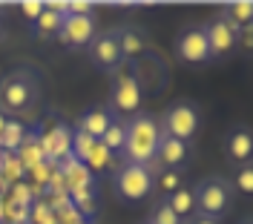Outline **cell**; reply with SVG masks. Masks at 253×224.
<instances>
[{"label": "cell", "mask_w": 253, "mask_h": 224, "mask_svg": "<svg viewBox=\"0 0 253 224\" xmlns=\"http://www.w3.org/2000/svg\"><path fill=\"white\" fill-rule=\"evenodd\" d=\"M207 32V46H210V58H227L233 49H236L239 43V35H242V29H236L230 20H224V17H219V20H213L210 26H205Z\"/></svg>", "instance_id": "9"}, {"label": "cell", "mask_w": 253, "mask_h": 224, "mask_svg": "<svg viewBox=\"0 0 253 224\" xmlns=\"http://www.w3.org/2000/svg\"><path fill=\"white\" fill-rule=\"evenodd\" d=\"M224 152H227V158L233 161L236 167L253 161V129L233 127L227 132V138H224Z\"/></svg>", "instance_id": "12"}, {"label": "cell", "mask_w": 253, "mask_h": 224, "mask_svg": "<svg viewBox=\"0 0 253 224\" xmlns=\"http://www.w3.org/2000/svg\"><path fill=\"white\" fill-rule=\"evenodd\" d=\"M124 141H126V118H118V115H115V121H112L110 127H107V132L101 135V144L115 155V152H124Z\"/></svg>", "instance_id": "19"}, {"label": "cell", "mask_w": 253, "mask_h": 224, "mask_svg": "<svg viewBox=\"0 0 253 224\" xmlns=\"http://www.w3.org/2000/svg\"><path fill=\"white\" fill-rule=\"evenodd\" d=\"M115 35H118V46H121V55L124 58H138L144 49H147V40H144V35L135 26H118Z\"/></svg>", "instance_id": "15"}, {"label": "cell", "mask_w": 253, "mask_h": 224, "mask_svg": "<svg viewBox=\"0 0 253 224\" xmlns=\"http://www.w3.org/2000/svg\"><path fill=\"white\" fill-rule=\"evenodd\" d=\"M81 224H89V222H81Z\"/></svg>", "instance_id": "33"}, {"label": "cell", "mask_w": 253, "mask_h": 224, "mask_svg": "<svg viewBox=\"0 0 253 224\" xmlns=\"http://www.w3.org/2000/svg\"><path fill=\"white\" fill-rule=\"evenodd\" d=\"M193 224H219V222H216V219H207V216H196Z\"/></svg>", "instance_id": "29"}, {"label": "cell", "mask_w": 253, "mask_h": 224, "mask_svg": "<svg viewBox=\"0 0 253 224\" xmlns=\"http://www.w3.org/2000/svg\"><path fill=\"white\" fill-rule=\"evenodd\" d=\"M147 224H184V222H181V219L175 216L173 210H170L167 204H164V201H161V204L153 210V216H150V222H147Z\"/></svg>", "instance_id": "25"}, {"label": "cell", "mask_w": 253, "mask_h": 224, "mask_svg": "<svg viewBox=\"0 0 253 224\" xmlns=\"http://www.w3.org/2000/svg\"><path fill=\"white\" fill-rule=\"evenodd\" d=\"M184 158H187V144L178 138H170V135H161L156 152L158 170H178V164H184Z\"/></svg>", "instance_id": "13"}, {"label": "cell", "mask_w": 253, "mask_h": 224, "mask_svg": "<svg viewBox=\"0 0 253 224\" xmlns=\"http://www.w3.org/2000/svg\"><path fill=\"white\" fill-rule=\"evenodd\" d=\"M224 20H230L236 29H245V26H253V3H233L221 12Z\"/></svg>", "instance_id": "20"}, {"label": "cell", "mask_w": 253, "mask_h": 224, "mask_svg": "<svg viewBox=\"0 0 253 224\" xmlns=\"http://www.w3.org/2000/svg\"><path fill=\"white\" fill-rule=\"evenodd\" d=\"M98 144L92 135H86L84 129H72V158L81 161V164H86L89 158V152H92V147Z\"/></svg>", "instance_id": "21"}, {"label": "cell", "mask_w": 253, "mask_h": 224, "mask_svg": "<svg viewBox=\"0 0 253 224\" xmlns=\"http://www.w3.org/2000/svg\"><path fill=\"white\" fill-rule=\"evenodd\" d=\"M153 181H156V187L164 190V195H170L181 187V173L178 170H158V176H153Z\"/></svg>", "instance_id": "24"}, {"label": "cell", "mask_w": 253, "mask_h": 224, "mask_svg": "<svg viewBox=\"0 0 253 224\" xmlns=\"http://www.w3.org/2000/svg\"><path fill=\"white\" fill-rule=\"evenodd\" d=\"M112 121H115V112L112 110H107V107H92V110H86L81 115L78 129H84L86 135H92L95 141H101V135L107 132V127H110Z\"/></svg>", "instance_id": "14"}, {"label": "cell", "mask_w": 253, "mask_h": 224, "mask_svg": "<svg viewBox=\"0 0 253 224\" xmlns=\"http://www.w3.org/2000/svg\"><path fill=\"white\" fill-rule=\"evenodd\" d=\"M199 121L202 118H199V110L193 104H173V107H167L164 118L158 124H161V135H170V138H178L187 144L199 132Z\"/></svg>", "instance_id": "5"}, {"label": "cell", "mask_w": 253, "mask_h": 224, "mask_svg": "<svg viewBox=\"0 0 253 224\" xmlns=\"http://www.w3.org/2000/svg\"><path fill=\"white\" fill-rule=\"evenodd\" d=\"M61 26H63V15H58V12L46 3L43 15L32 23V32H35V37H55V35L61 32Z\"/></svg>", "instance_id": "18"}, {"label": "cell", "mask_w": 253, "mask_h": 224, "mask_svg": "<svg viewBox=\"0 0 253 224\" xmlns=\"http://www.w3.org/2000/svg\"><path fill=\"white\" fill-rule=\"evenodd\" d=\"M0 170H3L6 176L12 178V181H17V178H20L23 173H26V170H23V164H20V158H17V155H6V161H3V167H0Z\"/></svg>", "instance_id": "26"}, {"label": "cell", "mask_w": 253, "mask_h": 224, "mask_svg": "<svg viewBox=\"0 0 253 224\" xmlns=\"http://www.w3.org/2000/svg\"><path fill=\"white\" fill-rule=\"evenodd\" d=\"M233 190H239L242 195H253V161L236 167V176H233Z\"/></svg>", "instance_id": "23"}, {"label": "cell", "mask_w": 253, "mask_h": 224, "mask_svg": "<svg viewBox=\"0 0 253 224\" xmlns=\"http://www.w3.org/2000/svg\"><path fill=\"white\" fill-rule=\"evenodd\" d=\"M175 55L184 64H205V61H210V46H207L205 26H190V29H184V32L178 35Z\"/></svg>", "instance_id": "7"}, {"label": "cell", "mask_w": 253, "mask_h": 224, "mask_svg": "<svg viewBox=\"0 0 253 224\" xmlns=\"http://www.w3.org/2000/svg\"><path fill=\"white\" fill-rule=\"evenodd\" d=\"M38 101V80L29 69H17L0 78V110L20 112Z\"/></svg>", "instance_id": "3"}, {"label": "cell", "mask_w": 253, "mask_h": 224, "mask_svg": "<svg viewBox=\"0 0 253 224\" xmlns=\"http://www.w3.org/2000/svg\"><path fill=\"white\" fill-rule=\"evenodd\" d=\"M141 104V86L135 75L129 69H115V78H112V112L115 115H129V112L138 110Z\"/></svg>", "instance_id": "6"}, {"label": "cell", "mask_w": 253, "mask_h": 224, "mask_svg": "<svg viewBox=\"0 0 253 224\" xmlns=\"http://www.w3.org/2000/svg\"><path fill=\"white\" fill-rule=\"evenodd\" d=\"M43 9H46V3H20V15L26 20H32V23L43 15Z\"/></svg>", "instance_id": "28"}, {"label": "cell", "mask_w": 253, "mask_h": 224, "mask_svg": "<svg viewBox=\"0 0 253 224\" xmlns=\"http://www.w3.org/2000/svg\"><path fill=\"white\" fill-rule=\"evenodd\" d=\"M23 141H26V127L20 121H15V118H9L3 132H0V149L9 152V155H15L17 149L23 147Z\"/></svg>", "instance_id": "16"}, {"label": "cell", "mask_w": 253, "mask_h": 224, "mask_svg": "<svg viewBox=\"0 0 253 224\" xmlns=\"http://www.w3.org/2000/svg\"><path fill=\"white\" fill-rule=\"evenodd\" d=\"M110 164H112V152L101 144V141H98V144L92 147V152H89V158H86V164H84V167H86L89 173H101V170H107Z\"/></svg>", "instance_id": "22"}, {"label": "cell", "mask_w": 253, "mask_h": 224, "mask_svg": "<svg viewBox=\"0 0 253 224\" xmlns=\"http://www.w3.org/2000/svg\"><path fill=\"white\" fill-rule=\"evenodd\" d=\"M164 204L184 222L187 216H193V210H196V198H193V190H190V187H178L175 192L164 195Z\"/></svg>", "instance_id": "17"}, {"label": "cell", "mask_w": 253, "mask_h": 224, "mask_svg": "<svg viewBox=\"0 0 253 224\" xmlns=\"http://www.w3.org/2000/svg\"><path fill=\"white\" fill-rule=\"evenodd\" d=\"M41 147H43V158L55 167L72 155V129L66 124H55L46 135L41 138Z\"/></svg>", "instance_id": "11"}, {"label": "cell", "mask_w": 253, "mask_h": 224, "mask_svg": "<svg viewBox=\"0 0 253 224\" xmlns=\"http://www.w3.org/2000/svg\"><path fill=\"white\" fill-rule=\"evenodd\" d=\"M156 187L153 181V170L150 167H141V164H121L115 170V190L124 201H141L147 198Z\"/></svg>", "instance_id": "4"}, {"label": "cell", "mask_w": 253, "mask_h": 224, "mask_svg": "<svg viewBox=\"0 0 253 224\" xmlns=\"http://www.w3.org/2000/svg\"><path fill=\"white\" fill-rule=\"evenodd\" d=\"M6 121H9V118H6V112L0 110V132H3V127H6Z\"/></svg>", "instance_id": "30"}, {"label": "cell", "mask_w": 253, "mask_h": 224, "mask_svg": "<svg viewBox=\"0 0 253 224\" xmlns=\"http://www.w3.org/2000/svg\"><path fill=\"white\" fill-rule=\"evenodd\" d=\"M242 224H253V219H245V222H242Z\"/></svg>", "instance_id": "32"}, {"label": "cell", "mask_w": 253, "mask_h": 224, "mask_svg": "<svg viewBox=\"0 0 253 224\" xmlns=\"http://www.w3.org/2000/svg\"><path fill=\"white\" fill-rule=\"evenodd\" d=\"M161 141V124L156 115L141 112L135 118H126V141H124V155L129 164H141L150 167L156 176V152Z\"/></svg>", "instance_id": "1"}, {"label": "cell", "mask_w": 253, "mask_h": 224, "mask_svg": "<svg viewBox=\"0 0 253 224\" xmlns=\"http://www.w3.org/2000/svg\"><path fill=\"white\" fill-rule=\"evenodd\" d=\"M6 35V23H3V12H0V37Z\"/></svg>", "instance_id": "31"}, {"label": "cell", "mask_w": 253, "mask_h": 224, "mask_svg": "<svg viewBox=\"0 0 253 224\" xmlns=\"http://www.w3.org/2000/svg\"><path fill=\"white\" fill-rule=\"evenodd\" d=\"M35 222L38 224H58L55 210H49L46 204H35Z\"/></svg>", "instance_id": "27"}, {"label": "cell", "mask_w": 253, "mask_h": 224, "mask_svg": "<svg viewBox=\"0 0 253 224\" xmlns=\"http://www.w3.org/2000/svg\"><path fill=\"white\" fill-rule=\"evenodd\" d=\"M193 198H196V216H207V219H216L219 222L221 216L230 210L233 184L221 176H210V178L196 184Z\"/></svg>", "instance_id": "2"}, {"label": "cell", "mask_w": 253, "mask_h": 224, "mask_svg": "<svg viewBox=\"0 0 253 224\" xmlns=\"http://www.w3.org/2000/svg\"><path fill=\"white\" fill-rule=\"evenodd\" d=\"M58 37L66 46H75V49L89 46L95 40V17L92 15H66Z\"/></svg>", "instance_id": "10"}, {"label": "cell", "mask_w": 253, "mask_h": 224, "mask_svg": "<svg viewBox=\"0 0 253 224\" xmlns=\"http://www.w3.org/2000/svg\"><path fill=\"white\" fill-rule=\"evenodd\" d=\"M89 58H92V64L98 66V69H107V72H112V69L121 66L124 55H121V46H118L115 29L95 35V40L89 43Z\"/></svg>", "instance_id": "8"}]
</instances>
